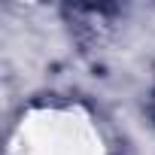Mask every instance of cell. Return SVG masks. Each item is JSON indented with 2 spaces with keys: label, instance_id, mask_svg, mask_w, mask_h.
<instances>
[{
  "label": "cell",
  "instance_id": "obj_1",
  "mask_svg": "<svg viewBox=\"0 0 155 155\" xmlns=\"http://www.w3.org/2000/svg\"><path fill=\"white\" fill-rule=\"evenodd\" d=\"M6 155H104V140L94 119L70 104H49L21 113Z\"/></svg>",
  "mask_w": 155,
  "mask_h": 155
}]
</instances>
